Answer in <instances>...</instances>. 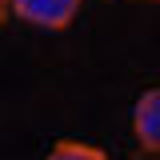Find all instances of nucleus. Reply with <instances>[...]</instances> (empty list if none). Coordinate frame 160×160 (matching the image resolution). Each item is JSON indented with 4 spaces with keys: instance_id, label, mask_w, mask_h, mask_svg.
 I'll list each match as a JSON object with an SVG mask.
<instances>
[{
    "instance_id": "3",
    "label": "nucleus",
    "mask_w": 160,
    "mask_h": 160,
    "mask_svg": "<svg viewBox=\"0 0 160 160\" xmlns=\"http://www.w3.org/2000/svg\"><path fill=\"white\" fill-rule=\"evenodd\" d=\"M44 160H108V156L96 144H84V140H56Z\"/></svg>"
},
{
    "instance_id": "1",
    "label": "nucleus",
    "mask_w": 160,
    "mask_h": 160,
    "mask_svg": "<svg viewBox=\"0 0 160 160\" xmlns=\"http://www.w3.org/2000/svg\"><path fill=\"white\" fill-rule=\"evenodd\" d=\"M80 4L84 0H12V16L48 32H60L80 16Z\"/></svg>"
},
{
    "instance_id": "2",
    "label": "nucleus",
    "mask_w": 160,
    "mask_h": 160,
    "mask_svg": "<svg viewBox=\"0 0 160 160\" xmlns=\"http://www.w3.org/2000/svg\"><path fill=\"white\" fill-rule=\"evenodd\" d=\"M132 132H136L144 152H156L160 156V88H148L132 104Z\"/></svg>"
},
{
    "instance_id": "4",
    "label": "nucleus",
    "mask_w": 160,
    "mask_h": 160,
    "mask_svg": "<svg viewBox=\"0 0 160 160\" xmlns=\"http://www.w3.org/2000/svg\"><path fill=\"white\" fill-rule=\"evenodd\" d=\"M8 16H12V0H0V28L8 24Z\"/></svg>"
},
{
    "instance_id": "5",
    "label": "nucleus",
    "mask_w": 160,
    "mask_h": 160,
    "mask_svg": "<svg viewBox=\"0 0 160 160\" xmlns=\"http://www.w3.org/2000/svg\"><path fill=\"white\" fill-rule=\"evenodd\" d=\"M140 4H160V0H140Z\"/></svg>"
}]
</instances>
